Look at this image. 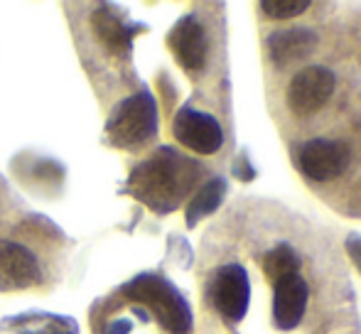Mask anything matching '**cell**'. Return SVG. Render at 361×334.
<instances>
[{"mask_svg":"<svg viewBox=\"0 0 361 334\" xmlns=\"http://www.w3.org/2000/svg\"><path fill=\"white\" fill-rule=\"evenodd\" d=\"M334 91V74L327 67H307L288 86V104L298 116L317 113Z\"/></svg>","mask_w":361,"mask_h":334,"instance_id":"obj_8","label":"cell"},{"mask_svg":"<svg viewBox=\"0 0 361 334\" xmlns=\"http://www.w3.org/2000/svg\"><path fill=\"white\" fill-rule=\"evenodd\" d=\"M268 47H271L273 62L278 67H288V64L302 59L305 54H312V49L317 47V35L312 30H302V27L281 30V32L271 35Z\"/></svg>","mask_w":361,"mask_h":334,"instance_id":"obj_12","label":"cell"},{"mask_svg":"<svg viewBox=\"0 0 361 334\" xmlns=\"http://www.w3.org/2000/svg\"><path fill=\"white\" fill-rule=\"evenodd\" d=\"M172 133H175L177 143H182L185 148L195 150L200 155H214L224 145V130L219 120L214 116L204 113V111L192 109V106L177 111Z\"/></svg>","mask_w":361,"mask_h":334,"instance_id":"obj_4","label":"cell"},{"mask_svg":"<svg viewBox=\"0 0 361 334\" xmlns=\"http://www.w3.org/2000/svg\"><path fill=\"white\" fill-rule=\"evenodd\" d=\"M310 287L300 276H288L276 283V300H273V320L278 330L288 332L300 325L307 307Z\"/></svg>","mask_w":361,"mask_h":334,"instance_id":"obj_10","label":"cell"},{"mask_svg":"<svg viewBox=\"0 0 361 334\" xmlns=\"http://www.w3.org/2000/svg\"><path fill=\"white\" fill-rule=\"evenodd\" d=\"M307 8H310V0H266V3H261V10L273 20L298 18Z\"/></svg>","mask_w":361,"mask_h":334,"instance_id":"obj_16","label":"cell"},{"mask_svg":"<svg viewBox=\"0 0 361 334\" xmlns=\"http://www.w3.org/2000/svg\"><path fill=\"white\" fill-rule=\"evenodd\" d=\"M212 297L224 320L241 322L251 302V283H248L246 268H241L238 263L219 268L214 285H212Z\"/></svg>","mask_w":361,"mask_h":334,"instance_id":"obj_6","label":"cell"},{"mask_svg":"<svg viewBox=\"0 0 361 334\" xmlns=\"http://www.w3.org/2000/svg\"><path fill=\"white\" fill-rule=\"evenodd\" d=\"M91 27H94L99 42L104 44L109 52L126 54V52H130V44H133V35H135V30H138V25H128L111 5H101V8L91 15Z\"/></svg>","mask_w":361,"mask_h":334,"instance_id":"obj_11","label":"cell"},{"mask_svg":"<svg viewBox=\"0 0 361 334\" xmlns=\"http://www.w3.org/2000/svg\"><path fill=\"white\" fill-rule=\"evenodd\" d=\"M157 133V104L150 91L123 99L106 123V135L116 148H138Z\"/></svg>","mask_w":361,"mask_h":334,"instance_id":"obj_2","label":"cell"},{"mask_svg":"<svg viewBox=\"0 0 361 334\" xmlns=\"http://www.w3.org/2000/svg\"><path fill=\"white\" fill-rule=\"evenodd\" d=\"M133 300L155 307V317L160 325L172 334H190L192 332V312L187 300L175 290V285L157 276H138L133 283L126 285Z\"/></svg>","mask_w":361,"mask_h":334,"instance_id":"obj_3","label":"cell"},{"mask_svg":"<svg viewBox=\"0 0 361 334\" xmlns=\"http://www.w3.org/2000/svg\"><path fill=\"white\" fill-rule=\"evenodd\" d=\"M167 44L175 52V59L187 72H200L207 62V35L195 15H187L172 27Z\"/></svg>","mask_w":361,"mask_h":334,"instance_id":"obj_9","label":"cell"},{"mask_svg":"<svg viewBox=\"0 0 361 334\" xmlns=\"http://www.w3.org/2000/svg\"><path fill=\"white\" fill-rule=\"evenodd\" d=\"M233 175H236L241 182H251V180H256V170H253V165L248 163L246 155H241V158L236 160V167H233Z\"/></svg>","mask_w":361,"mask_h":334,"instance_id":"obj_17","label":"cell"},{"mask_svg":"<svg viewBox=\"0 0 361 334\" xmlns=\"http://www.w3.org/2000/svg\"><path fill=\"white\" fill-rule=\"evenodd\" d=\"M15 334H79V325L72 317L52 312H25L3 322Z\"/></svg>","mask_w":361,"mask_h":334,"instance_id":"obj_13","label":"cell"},{"mask_svg":"<svg viewBox=\"0 0 361 334\" xmlns=\"http://www.w3.org/2000/svg\"><path fill=\"white\" fill-rule=\"evenodd\" d=\"M349 249H352V256L357 258V263L361 266V239H352V241H349Z\"/></svg>","mask_w":361,"mask_h":334,"instance_id":"obj_18","label":"cell"},{"mask_svg":"<svg viewBox=\"0 0 361 334\" xmlns=\"http://www.w3.org/2000/svg\"><path fill=\"white\" fill-rule=\"evenodd\" d=\"M224 197H226V180H221V177H214L204 187H200V192L192 197L190 206H187V224L195 226L204 216L214 214Z\"/></svg>","mask_w":361,"mask_h":334,"instance_id":"obj_14","label":"cell"},{"mask_svg":"<svg viewBox=\"0 0 361 334\" xmlns=\"http://www.w3.org/2000/svg\"><path fill=\"white\" fill-rule=\"evenodd\" d=\"M197 172L200 167L192 160L182 158L172 148H160L152 158L135 167L128 180V190L155 211H172L192 187Z\"/></svg>","mask_w":361,"mask_h":334,"instance_id":"obj_1","label":"cell"},{"mask_svg":"<svg viewBox=\"0 0 361 334\" xmlns=\"http://www.w3.org/2000/svg\"><path fill=\"white\" fill-rule=\"evenodd\" d=\"M42 283L37 253L13 239H0V290H25Z\"/></svg>","mask_w":361,"mask_h":334,"instance_id":"obj_5","label":"cell"},{"mask_svg":"<svg viewBox=\"0 0 361 334\" xmlns=\"http://www.w3.org/2000/svg\"><path fill=\"white\" fill-rule=\"evenodd\" d=\"M349 165V145L342 140L317 138L300 150V170L312 182H329L339 177Z\"/></svg>","mask_w":361,"mask_h":334,"instance_id":"obj_7","label":"cell"},{"mask_svg":"<svg viewBox=\"0 0 361 334\" xmlns=\"http://www.w3.org/2000/svg\"><path fill=\"white\" fill-rule=\"evenodd\" d=\"M298 271H300V256L286 244L271 249L266 253V258H263V273L273 283L283 280L288 276H298Z\"/></svg>","mask_w":361,"mask_h":334,"instance_id":"obj_15","label":"cell"}]
</instances>
